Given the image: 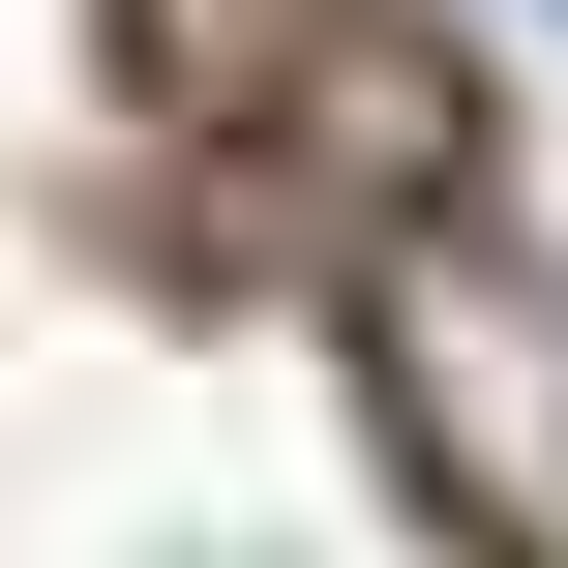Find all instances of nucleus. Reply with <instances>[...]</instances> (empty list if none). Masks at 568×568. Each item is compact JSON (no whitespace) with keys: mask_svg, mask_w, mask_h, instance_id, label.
<instances>
[{"mask_svg":"<svg viewBox=\"0 0 568 568\" xmlns=\"http://www.w3.org/2000/svg\"><path fill=\"white\" fill-rule=\"evenodd\" d=\"M509 30H539V60H568V0H509Z\"/></svg>","mask_w":568,"mask_h":568,"instance_id":"obj_2","label":"nucleus"},{"mask_svg":"<svg viewBox=\"0 0 568 568\" xmlns=\"http://www.w3.org/2000/svg\"><path fill=\"white\" fill-rule=\"evenodd\" d=\"M359 389H389V449H419L509 568H568V270H539V240L419 210V240L359 270Z\"/></svg>","mask_w":568,"mask_h":568,"instance_id":"obj_1","label":"nucleus"}]
</instances>
